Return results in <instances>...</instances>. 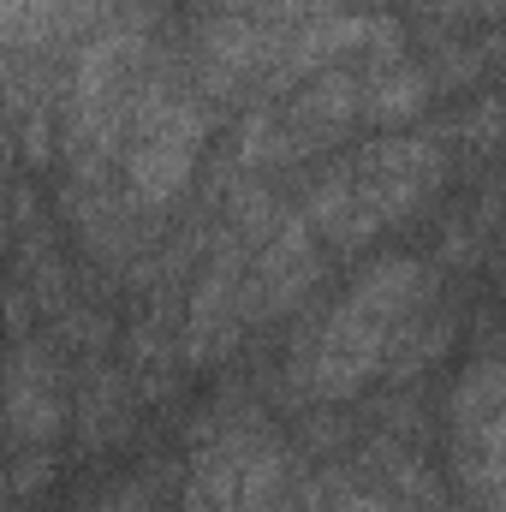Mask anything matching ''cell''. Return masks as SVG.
I'll return each mask as SVG.
<instances>
[{
  "instance_id": "obj_5",
  "label": "cell",
  "mask_w": 506,
  "mask_h": 512,
  "mask_svg": "<svg viewBox=\"0 0 506 512\" xmlns=\"http://www.w3.org/2000/svg\"><path fill=\"white\" fill-rule=\"evenodd\" d=\"M66 387H60V364L54 346L18 340L12 352V376H6V423H12V453H54V435L66 429Z\"/></svg>"
},
{
  "instance_id": "obj_1",
  "label": "cell",
  "mask_w": 506,
  "mask_h": 512,
  "mask_svg": "<svg viewBox=\"0 0 506 512\" xmlns=\"http://www.w3.org/2000/svg\"><path fill=\"white\" fill-rule=\"evenodd\" d=\"M429 310H435V262L405 251L376 256L370 268H358L346 280V292L328 310H316L298 328L280 387L298 405H328V411L358 399L364 387L393 376L411 328Z\"/></svg>"
},
{
  "instance_id": "obj_2",
  "label": "cell",
  "mask_w": 506,
  "mask_h": 512,
  "mask_svg": "<svg viewBox=\"0 0 506 512\" xmlns=\"http://www.w3.org/2000/svg\"><path fill=\"white\" fill-rule=\"evenodd\" d=\"M447 173H453V149L441 131H387L316 167L310 185L298 191V209L328 251L346 256L376 245L387 227L423 215L441 197Z\"/></svg>"
},
{
  "instance_id": "obj_3",
  "label": "cell",
  "mask_w": 506,
  "mask_h": 512,
  "mask_svg": "<svg viewBox=\"0 0 506 512\" xmlns=\"http://www.w3.org/2000/svg\"><path fill=\"white\" fill-rule=\"evenodd\" d=\"M447 483L465 512H506V352H477L447 387Z\"/></svg>"
},
{
  "instance_id": "obj_6",
  "label": "cell",
  "mask_w": 506,
  "mask_h": 512,
  "mask_svg": "<svg viewBox=\"0 0 506 512\" xmlns=\"http://www.w3.org/2000/svg\"><path fill=\"white\" fill-rule=\"evenodd\" d=\"M441 137H459L465 149H495V143H506V90L501 96H489V102H477L459 126L441 131Z\"/></svg>"
},
{
  "instance_id": "obj_4",
  "label": "cell",
  "mask_w": 506,
  "mask_h": 512,
  "mask_svg": "<svg viewBox=\"0 0 506 512\" xmlns=\"http://www.w3.org/2000/svg\"><path fill=\"white\" fill-rule=\"evenodd\" d=\"M304 512H465L411 441L364 435L304 477Z\"/></svg>"
}]
</instances>
